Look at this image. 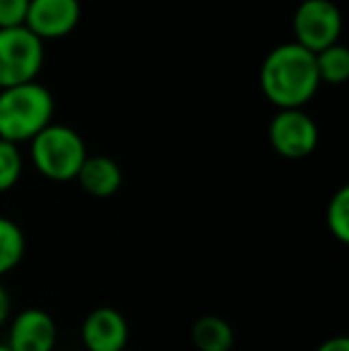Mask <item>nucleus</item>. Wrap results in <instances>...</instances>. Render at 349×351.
<instances>
[{
    "label": "nucleus",
    "mask_w": 349,
    "mask_h": 351,
    "mask_svg": "<svg viewBox=\"0 0 349 351\" xmlns=\"http://www.w3.org/2000/svg\"><path fill=\"white\" fill-rule=\"evenodd\" d=\"M29 12V0H0V29L24 27Z\"/></svg>",
    "instance_id": "obj_16"
},
{
    "label": "nucleus",
    "mask_w": 349,
    "mask_h": 351,
    "mask_svg": "<svg viewBox=\"0 0 349 351\" xmlns=\"http://www.w3.org/2000/svg\"><path fill=\"white\" fill-rule=\"evenodd\" d=\"M294 43L309 53H321L335 46L342 34V14L333 0H304L292 17Z\"/></svg>",
    "instance_id": "obj_5"
},
{
    "label": "nucleus",
    "mask_w": 349,
    "mask_h": 351,
    "mask_svg": "<svg viewBox=\"0 0 349 351\" xmlns=\"http://www.w3.org/2000/svg\"><path fill=\"white\" fill-rule=\"evenodd\" d=\"M58 342V328L51 313L43 308H27L12 320L8 335L10 351H53Z\"/></svg>",
    "instance_id": "obj_8"
},
{
    "label": "nucleus",
    "mask_w": 349,
    "mask_h": 351,
    "mask_svg": "<svg viewBox=\"0 0 349 351\" xmlns=\"http://www.w3.org/2000/svg\"><path fill=\"white\" fill-rule=\"evenodd\" d=\"M0 351H10V349H8V344H0Z\"/></svg>",
    "instance_id": "obj_19"
},
{
    "label": "nucleus",
    "mask_w": 349,
    "mask_h": 351,
    "mask_svg": "<svg viewBox=\"0 0 349 351\" xmlns=\"http://www.w3.org/2000/svg\"><path fill=\"white\" fill-rule=\"evenodd\" d=\"M43 67V41L27 27L0 29V91L36 82Z\"/></svg>",
    "instance_id": "obj_4"
},
{
    "label": "nucleus",
    "mask_w": 349,
    "mask_h": 351,
    "mask_svg": "<svg viewBox=\"0 0 349 351\" xmlns=\"http://www.w3.org/2000/svg\"><path fill=\"white\" fill-rule=\"evenodd\" d=\"M24 251H27L24 232L19 230L17 222L0 215V278L22 263Z\"/></svg>",
    "instance_id": "obj_12"
},
{
    "label": "nucleus",
    "mask_w": 349,
    "mask_h": 351,
    "mask_svg": "<svg viewBox=\"0 0 349 351\" xmlns=\"http://www.w3.org/2000/svg\"><path fill=\"white\" fill-rule=\"evenodd\" d=\"M321 79L316 56L299 43H280L265 56L261 65V91L280 110H299L316 96Z\"/></svg>",
    "instance_id": "obj_1"
},
{
    "label": "nucleus",
    "mask_w": 349,
    "mask_h": 351,
    "mask_svg": "<svg viewBox=\"0 0 349 351\" xmlns=\"http://www.w3.org/2000/svg\"><path fill=\"white\" fill-rule=\"evenodd\" d=\"M318 79L326 84H342L349 79V51L340 43L316 53Z\"/></svg>",
    "instance_id": "obj_13"
},
{
    "label": "nucleus",
    "mask_w": 349,
    "mask_h": 351,
    "mask_svg": "<svg viewBox=\"0 0 349 351\" xmlns=\"http://www.w3.org/2000/svg\"><path fill=\"white\" fill-rule=\"evenodd\" d=\"M191 342L199 351H230L234 344V330L218 315H204L191 328Z\"/></svg>",
    "instance_id": "obj_11"
},
{
    "label": "nucleus",
    "mask_w": 349,
    "mask_h": 351,
    "mask_svg": "<svg viewBox=\"0 0 349 351\" xmlns=\"http://www.w3.org/2000/svg\"><path fill=\"white\" fill-rule=\"evenodd\" d=\"M56 103L46 86L36 82L0 91V139L10 143L32 141L53 122Z\"/></svg>",
    "instance_id": "obj_2"
},
{
    "label": "nucleus",
    "mask_w": 349,
    "mask_h": 351,
    "mask_svg": "<svg viewBox=\"0 0 349 351\" xmlns=\"http://www.w3.org/2000/svg\"><path fill=\"white\" fill-rule=\"evenodd\" d=\"M328 227H330V234L335 237L342 244H349V189L340 186L335 191V196L328 204L326 213Z\"/></svg>",
    "instance_id": "obj_14"
},
{
    "label": "nucleus",
    "mask_w": 349,
    "mask_h": 351,
    "mask_svg": "<svg viewBox=\"0 0 349 351\" xmlns=\"http://www.w3.org/2000/svg\"><path fill=\"white\" fill-rule=\"evenodd\" d=\"M86 143L72 127L48 125L32 139V162L43 177L53 182L77 180L86 160Z\"/></svg>",
    "instance_id": "obj_3"
},
{
    "label": "nucleus",
    "mask_w": 349,
    "mask_h": 351,
    "mask_svg": "<svg viewBox=\"0 0 349 351\" xmlns=\"http://www.w3.org/2000/svg\"><path fill=\"white\" fill-rule=\"evenodd\" d=\"M82 17L80 0H29L24 27L38 41H56L75 32Z\"/></svg>",
    "instance_id": "obj_7"
},
{
    "label": "nucleus",
    "mask_w": 349,
    "mask_h": 351,
    "mask_svg": "<svg viewBox=\"0 0 349 351\" xmlns=\"http://www.w3.org/2000/svg\"><path fill=\"white\" fill-rule=\"evenodd\" d=\"M10 308H12V301H10V294L3 285H0V325L10 318Z\"/></svg>",
    "instance_id": "obj_18"
},
{
    "label": "nucleus",
    "mask_w": 349,
    "mask_h": 351,
    "mask_svg": "<svg viewBox=\"0 0 349 351\" xmlns=\"http://www.w3.org/2000/svg\"><path fill=\"white\" fill-rule=\"evenodd\" d=\"M22 177V153L14 143L0 139V191H10Z\"/></svg>",
    "instance_id": "obj_15"
},
{
    "label": "nucleus",
    "mask_w": 349,
    "mask_h": 351,
    "mask_svg": "<svg viewBox=\"0 0 349 351\" xmlns=\"http://www.w3.org/2000/svg\"><path fill=\"white\" fill-rule=\"evenodd\" d=\"M268 139L280 156L299 160L316 151L318 127L302 108L299 110H278V115L270 120Z\"/></svg>",
    "instance_id": "obj_6"
},
{
    "label": "nucleus",
    "mask_w": 349,
    "mask_h": 351,
    "mask_svg": "<svg viewBox=\"0 0 349 351\" xmlns=\"http://www.w3.org/2000/svg\"><path fill=\"white\" fill-rule=\"evenodd\" d=\"M316 351H349V339L347 337H330V339H326Z\"/></svg>",
    "instance_id": "obj_17"
},
{
    "label": "nucleus",
    "mask_w": 349,
    "mask_h": 351,
    "mask_svg": "<svg viewBox=\"0 0 349 351\" xmlns=\"http://www.w3.org/2000/svg\"><path fill=\"white\" fill-rule=\"evenodd\" d=\"M299 3H304V0H299Z\"/></svg>",
    "instance_id": "obj_20"
},
{
    "label": "nucleus",
    "mask_w": 349,
    "mask_h": 351,
    "mask_svg": "<svg viewBox=\"0 0 349 351\" xmlns=\"http://www.w3.org/2000/svg\"><path fill=\"white\" fill-rule=\"evenodd\" d=\"M77 182L93 199H110L122 186V170L108 156H86V160L80 167Z\"/></svg>",
    "instance_id": "obj_10"
},
{
    "label": "nucleus",
    "mask_w": 349,
    "mask_h": 351,
    "mask_svg": "<svg viewBox=\"0 0 349 351\" xmlns=\"http://www.w3.org/2000/svg\"><path fill=\"white\" fill-rule=\"evenodd\" d=\"M82 339L88 351H125L130 339L125 315L110 306L93 308L82 325Z\"/></svg>",
    "instance_id": "obj_9"
}]
</instances>
